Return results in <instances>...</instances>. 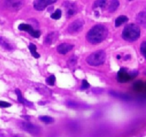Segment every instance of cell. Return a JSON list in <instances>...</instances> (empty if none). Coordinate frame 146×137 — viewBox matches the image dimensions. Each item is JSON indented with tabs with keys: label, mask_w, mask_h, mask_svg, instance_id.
Instances as JSON below:
<instances>
[{
	"label": "cell",
	"mask_w": 146,
	"mask_h": 137,
	"mask_svg": "<svg viewBox=\"0 0 146 137\" xmlns=\"http://www.w3.org/2000/svg\"><path fill=\"white\" fill-rule=\"evenodd\" d=\"M66 105L68 108H73V109H87L89 108L90 106L87 104H84L81 102L74 101H68L66 102Z\"/></svg>",
	"instance_id": "9"
},
{
	"label": "cell",
	"mask_w": 146,
	"mask_h": 137,
	"mask_svg": "<svg viewBox=\"0 0 146 137\" xmlns=\"http://www.w3.org/2000/svg\"><path fill=\"white\" fill-rule=\"evenodd\" d=\"M19 29L21 31H25L29 33L31 36H32L34 38H38L41 36V32L38 30H35L33 29L31 25L27 24H21L19 25Z\"/></svg>",
	"instance_id": "7"
},
{
	"label": "cell",
	"mask_w": 146,
	"mask_h": 137,
	"mask_svg": "<svg viewBox=\"0 0 146 137\" xmlns=\"http://www.w3.org/2000/svg\"><path fill=\"white\" fill-rule=\"evenodd\" d=\"M15 93L17 95V98H18V101L19 103H21V104H24L27 106H33V104L30 103L29 101H26L25 99H24V98L22 97V94H21V91L19 89H16Z\"/></svg>",
	"instance_id": "16"
},
{
	"label": "cell",
	"mask_w": 146,
	"mask_h": 137,
	"mask_svg": "<svg viewBox=\"0 0 146 137\" xmlns=\"http://www.w3.org/2000/svg\"><path fill=\"white\" fill-rule=\"evenodd\" d=\"M110 95L112 96L115 97V98H118L119 99L123 100V101H130L131 98H130L129 96L126 95V94H122V93L117 92V91H109Z\"/></svg>",
	"instance_id": "13"
},
{
	"label": "cell",
	"mask_w": 146,
	"mask_h": 137,
	"mask_svg": "<svg viewBox=\"0 0 146 137\" xmlns=\"http://www.w3.org/2000/svg\"><path fill=\"white\" fill-rule=\"evenodd\" d=\"M57 0H34V7L36 10L42 11L48 5L54 4Z\"/></svg>",
	"instance_id": "8"
},
{
	"label": "cell",
	"mask_w": 146,
	"mask_h": 137,
	"mask_svg": "<svg viewBox=\"0 0 146 137\" xmlns=\"http://www.w3.org/2000/svg\"><path fill=\"white\" fill-rule=\"evenodd\" d=\"M56 81V77L54 75H51L50 76H48V78L46 79V82L47 83V84L50 86H54V83H55Z\"/></svg>",
	"instance_id": "24"
},
{
	"label": "cell",
	"mask_w": 146,
	"mask_h": 137,
	"mask_svg": "<svg viewBox=\"0 0 146 137\" xmlns=\"http://www.w3.org/2000/svg\"><path fill=\"white\" fill-rule=\"evenodd\" d=\"M120 5V2L118 0H111L108 7V11L110 12H114Z\"/></svg>",
	"instance_id": "18"
},
{
	"label": "cell",
	"mask_w": 146,
	"mask_h": 137,
	"mask_svg": "<svg viewBox=\"0 0 146 137\" xmlns=\"http://www.w3.org/2000/svg\"><path fill=\"white\" fill-rule=\"evenodd\" d=\"M108 29L102 24H97L93 27L87 33V40L91 44L102 42L108 37Z\"/></svg>",
	"instance_id": "1"
},
{
	"label": "cell",
	"mask_w": 146,
	"mask_h": 137,
	"mask_svg": "<svg viewBox=\"0 0 146 137\" xmlns=\"http://www.w3.org/2000/svg\"><path fill=\"white\" fill-rule=\"evenodd\" d=\"M141 36V29L135 24H131L125 26L122 32V37L127 41H134Z\"/></svg>",
	"instance_id": "2"
},
{
	"label": "cell",
	"mask_w": 146,
	"mask_h": 137,
	"mask_svg": "<svg viewBox=\"0 0 146 137\" xmlns=\"http://www.w3.org/2000/svg\"><path fill=\"white\" fill-rule=\"evenodd\" d=\"M137 22L141 25L142 27H143L144 28L146 26V13L145 11H143L141 12H140L139 14L137 16Z\"/></svg>",
	"instance_id": "14"
},
{
	"label": "cell",
	"mask_w": 146,
	"mask_h": 137,
	"mask_svg": "<svg viewBox=\"0 0 146 137\" xmlns=\"http://www.w3.org/2000/svg\"><path fill=\"white\" fill-rule=\"evenodd\" d=\"M1 4L11 11H18L24 5L23 0H1Z\"/></svg>",
	"instance_id": "4"
},
{
	"label": "cell",
	"mask_w": 146,
	"mask_h": 137,
	"mask_svg": "<svg viewBox=\"0 0 146 137\" xmlns=\"http://www.w3.org/2000/svg\"><path fill=\"white\" fill-rule=\"evenodd\" d=\"M107 0H96L94 4V9H103L106 6Z\"/></svg>",
	"instance_id": "20"
},
{
	"label": "cell",
	"mask_w": 146,
	"mask_h": 137,
	"mask_svg": "<svg viewBox=\"0 0 146 137\" xmlns=\"http://www.w3.org/2000/svg\"><path fill=\"white\" fill-rule=\"evenodd\" d=\"M140 50H141V54H143V57H145V53H146V41H143L141 44V47H140Z\"/></svg>",
	"instance_id": "25"
},
{
	"label": "cell",
	"mask_w": 146,
	"mask_h": 137,
	"mask_svg": "<svg viewBox=\"0 0 146 137\" xmlns=\"http://www.w3.org/2000/svg\"><path fill=\"white\" fill-rule=\"evenodd\" d=\"M89 86H90V84H89V83L88 82V81H86V80H83L82 81V85H81V89H87V88H88V87H89Z\"/></svg>",
	"instance_id": "26"
},
{
	"label": "cell",
	"mask_w": 146,
	"mask_h": 137,
	"mask_svg": "<svg viewBox=\"0 0 146 137\" xmlns=\"http://www.w3.org/2000/svg\"><path fill=\"white\" fill-rule=\"evenodd\" d=\"M84 20L78 19L75 20L71 24H69L68 27V31L71 34H78L80 31H82L83 28H84Z\"/></svg>",
	"instance_id": "5"
},
{
	"label": "cell",
	"mask_w": 146,
	"mask_h": 137,
	"mask_svg": "<svg viewBox=\"0 0 146 137\" xmlns=\"http://www.w3.org/2000/svg\"><path fill=\"white\" fill-rule=\"evenodd\" d=\"M57 39V34L56 32H51L47 35L45 39V44L47 45H51Z\"/></svg>",
	"instance_id": "15"
},
{
	"label": "cell",
	"mask_w": 146,
	"mask_h": 137,
	"mask_svg": "<svg viewBox=\"0 0 146 137\" xmlns=\"http://www.w3.org/2000/svg\"><path fill=\"white\" fill-rule=\"evenodd\" d=\"M106 59V54L103 50H98L90 54L86 59V61L91 66H99L104 64Z\"/></svg>",
	"instance_id": "3"
},
{
	"label": "cell",
	"mask_w": 146,
	"mask_h": 137,
	"mask_svg": "<svg viewBox=\"0 0 146 137\" xmlns=\"http://www.w3.org/2000/svg\"><path fill=\"white\" fill-rule=\"evenodd\" d=\"M29 49L30 52H31V54H32V56L34 57V58L36 59L39 58L40 54L36 52V47L35 44L31 43V44H29Z\"/></svg>",
	"instance_id": "19"
},
{
	"label": "cell",
	"mask_w": 146,
	"mask_h": 137,
	"mask_svg": "<svg viewBox=\"0 0 146 137\" xmlns=\"http://www.w3.org/2000/svg\"><path fill=\"white\" fill-rule=\"evenodd\" d=\"M40 121L46 123V124H51L54 121V119L51 116H39Z\"/></svg>",
	"instance_id": "21"
},
{
	"label": "cell",
	"mask_w": 146,
	"mask_h": 137,
	"mask_svg": "<svg viewBox=\"0 0 146 137\" xmlns=\"http://www.w3.org/2000/svg\"><path fill=\"white\" fill-rule=\"evenodd\" d=\"M11 106V104L7 102V101H0V107L1 108H7Z\"/></svg>",
	"instance_id": "27"
},
{
	"label": "cell",
	"mask_w": 146,
	"mask_h": 137,
	"mask_svg": "<svg viewBox=\"0 0 146 137\" xmlns=\"http://www.w3.org/2000/svg\"><path fill=\"white\" fill-rule=\"evenodd\" d=\"M128 21V18L126 17V16L121 15L119 16L118 18H116V19H115V26L116 27H120V26L122 25V24H123L124 23L127 22Z\"/></svg>",
	"instance_id": "17"
},
{
	"label": "cell",
	"mask_w": 146,
	"mask_h": 137,
	"mask_svg": "<svg viewBox=\"0 0 146 137\" xmlns=\"http://www.w3.org/2000/svg\"><path fill=\"white\" fill-rule=\"evenodd\" d=\"M20 127L24 131H27V132L31 134H34V135H36V134H39L40 132L39 127L34 125V124H31V123L21 122V124H20Z\"/></svg>",
	"instance_id": "6"
},
{
	"label": "cell",
	"mask_w": 146,
	"mask_h": 137,
	"mask_svg": "<svg viewBox=\"0 0 146 137\" xmlns=\"http://www.w3.org/2000/svg\"><path fill=\"white\" fill-rule=\"evenodd\" d=\"M0 46L7 51H11L14 49V44L5 37H0Z\"/></svg>",
	"instance_id": "12"
},
{
	"label": "cell",
	"mask_w": 146,
	"mask_h": 137,
	"mask_svg": "<svg viewBox=\"0 0 146 137\" xmlns=\"http://www.w3.org/2000/svg\"><path fill=\"white\" fill-rule=\"evenodd\" d=\"M64 8L66 9V15L68 17H72L73 15H74L76 13V7L73 3L69 2V1H66V2L64 3Z\"/></svg>",
	"instance_id": "10"
},
{
	"label": "cell",
	"mask_w": 146,
	"mask_h": 137,
	"mask_svg": "<svg viewBox=\"0 0 146 137\" xmlns=\"http://www.w3.org/2000/svg\"><path fill=\"white\" fill-rule=\"evenodd\" d=\"M128 1H133V0H128Z\"/></svg>",
	"instance_id": "28"
},
{
	"label": "cell",
	"mask_w": 146,
	"mask_h": 137,
	"mask_svg": "<svg viewBox=\"0 0 146 137\" xmlns=\"http://www.w3.org/2000/svg\"><path fill=\"white\" fill-rule=\"evenodd\" d=\"M61 17V11L59 9H57L54 13L51 15V19H59Z\"/></svg>",
	"instance_id": "22"
},
{
	"label": "cell",
	"mask_w": 146,
	"mask_h": 137,
	"mask_svg": "<svg viewBox=\"0 0 146 137\" xmlns=\"http://www.w3.org/2000/svg\"><path fill=\"white\" fill-rule=\"evenodd\" d=\"M74 48V45L68 43H62L57 47V51L60 54H66Z\"/></svg>",
	"instance_id": "11"
},
{
	"label": "cell",
	"mask_w": 146,
	"mask_h": 137,
	"mask_svg": "<svg viewBox=\"0 0 146 137\" xmlns=\"http://www.w3.org/2000/svg\"><path fill=\"white\" fill-rule=\"evenodd\" d=\"M76 62H77V57L74 55L72 56V57L68 59V67L71 68V67H73L74 65L76 64Z\"/></svg>",
	"instance_id": "23"
}]
</instances>
